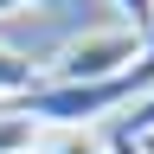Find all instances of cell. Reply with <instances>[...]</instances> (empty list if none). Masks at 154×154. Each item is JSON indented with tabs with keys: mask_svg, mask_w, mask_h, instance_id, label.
Returning <instances> with one entry per match:
<instances>
[{
	"mask_svg": "<svg viewBox=\"0 0 154 154\" xmlns=\"http://www.w3.org/2000/svg\"><path fill=\"white\" fill-rule=\"evenodd\" d=\"M116 13H122V26H135V32L154 26V0H116Z\"/></svg>",
	"mask_w": 154,
	"mask_h": 154,
	"instance_id": "obj_5",
	"label": "cell"
},
{
	"mask_svg": "<svg viewBox=\"0 0 154 154\" xmlns=\"http://www.w3.org/2000/svg\"><path fill=\"white\" fill-rule=\"evenodd\" d=\"M103 135H109V154H148L141 141H135V135H122V128H116V122H109Z\"/></svg>",
	"mask_w": 154,
	"mask_h": 154,
	"instance_id": "obj_7",
	"label": "cell"
},
{
	"mask_svg": "<svg viewBox=\"0 0 154 154\" xmlns=\"http://www.w3.org/2000/svg\"><path fill=\"white\" fill-rule=\"evenodd\" d=\"M116 128H122V135H135V141H154V84L135 96L122 116H116Z\"/></svg>",
	"mask_w": 154,
	"mask_h": 154,
	"instance_id": "obj_4",
	"label": "cell"
},
{
	"mask_svg": "<svg viewBox=\"0 0 154 154\" xmlns=\"http://www.w3.org/2000/svg\"><path fill=\"white\" fill-rule=\"evenodd\" d=\"M26 90H32V64H26L13 45H0V103H19Z\"/></svg>",
	"mask_w": 154,
	"mask_h": 154,
	"instance_id": "obj_3",
	"label": "cell"
},
{
	"mask_svg": "<svg viewBox=\"0 0 154 154\" xmlns=\"http://www.w3.org/2000/svg\"><path fill=\"white\" fill-rule=\"evenodd\" d=\"M141 148H148V154H154V141H141Z\"/></svg>",
	"mask_w": 154,
	"mask_h": 154,
	"instance_id": "obj_9",
	"label": "cell"
},
{
	"mask_svg": "<svg viewBox=\"0 0 154 154\" xmlns=\"http://www.w3.org/2000/svg\"><path fill=\"white\" fill-rule=\"evenodd\" d=\"M38 154H109V135L103 128H45Z\"/></svg>",
	"mask_w": 154,
	"mask_h": 154,
	"instance_id": "obj_2",
	"label": "cell"
},
{
	"mask_svg": "<svg viewBox=\"0 0 154 154\" xmlns=\"http://www.w3.org/2000/svg\"><path fill=\"white\" fill-rule=\"evenodd\" d=\"M135 77H141V84H154V26L141 32V58H135Z\"/></svg>",
	"mask_w": 154,
	"mask_h": 154,
	"instance_id": "obj_6",
	"label": "cell"
},
{
	"mask_svg": "<svg viewBox=\"0 0 154 154\" xmlns=\"http://www.w3.org/2000/svg\"><path fill=\"white\" fill-rule=\"evenodd\" d=\"M19 154H38V148H19Z\"/></svg>",
	"mask_w": 154,
	"mask_h": 154,
	"instance_id": "obj_8",
	"label": "cell"
},
{
	"mask_svg": "<svg viewBox=\"0 0 154 154\" xmlns=\"http://www.w3.org/2000/svg\"><path fill=\"white\" fill-rule=\"evenodd\" d=\"M141 58V32L135 26H96V32H77L58 45L51 58V84H109V77L135 71Z\"/></svg>",
	"mask_w": 154,
	"mask_h": 154,
	"instance_id": "obj_1",
	"label": "cell"
}]
</instances>
